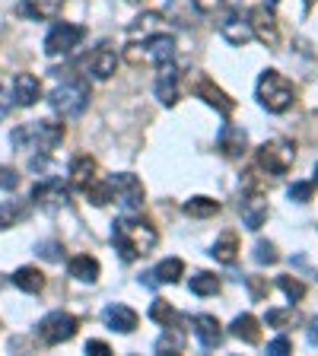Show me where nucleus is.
Segmentation results:
<instances>
[{"label":"nucleus","mask_w":318,"mask_h":356,"mask_svg":"<svg viewBox=\"0 0 318 356\" xmlns=\"http://www.w3.org/2000/svg\"><path fill=\"white\" fill-rule=\"evenodd\" d=\"M267 325H274V327H287L289 321H293V309L289 312H280V309H267Z\"/></svg>","instance_id":"obj_39"},{"label":"nucleus","mask_w":318,"mask_h":356,"mask_svg":"<svg viewBox=\"0 0 318 356\" xmlns=\"http://www.w3.org/2000/svg\"><path fill=\"white\" fill-rule=\"evenodd\" d=\"M210 254H214V261H220V264H236V258H239V238H236V232H223V236L214 242Z\"/></svg>","instance_id":"obj_28"},{"label":"nucleus","mask_w":318,"mask_h":356,"mask_svg":"<svg viewBox=\"0 0 318 356\" xmlns=\"http://www.w3.org/2000/svg\"><path fill=\"white\" fill-rule=\"evenodd\" d=\"M86 197L93 200L96 207H105V204H111V200H115V194H111L109 181H102V185H99V181H93V185L86 188Z\"/></svg>","instance_id":"obj_36"},{"label":"nucleus","mask_w":318,"mask_h":356,"mask_svg":"<svg viewBox=\"0 0 318 356\" xmlns=\"http://www.w3.org/2000/svg\"><path fill=\"white\" fill-rule=\"evenodd\" d=\"M10 108H13V99H10V92L3 86H0V121L10 115Z\"/></svg>","instance_id":"obj_44"},{"label":"nucleus","mask_w":318,"mask_h":356,"mask_svg":"<svg viewBox=\"0 0 318 356\" xmlns=\"http://www.w3.org/2000/svg\"><path fill=\"white\" fill-rule=\"evenodd\" d=\"M191 331H194V337L200 341V347L204 350L220 347V341H223V325L214 318V315H194Z\"/></svg>","instance_id":"obj_17"},{"label":"nucleus","mask_w":318,"mask_h":356,"mask_svg":"<svg viewBox=\"0 0 318 356\" xmlns=\"http://www.w3.org/2000/svg\"><path fill=\"white\" fill-rule=\"evenodd\" d=\"M258 102L264 105L267 111L280 115V111L293 108V102H296V86H293L280 70H264V74L258 76Z\"/></svg>","instance_id":"obj_3"},{"label":"nucleus","mask_w":318,"mask_h":356,"mask_svg":"<svg viewBox=\"0 0 318 356\" xmlns=\"http://www.w3.org/2000/svg\"><path fill=\"white\" fill-rule=\"evenodd\" d=\"M16 185H19V175H16V169H7V165H0V188H7V191H16Z\"/></svg>","instance_id":"obj_41"},{"label":"nucleus","mask_w":318,"mask_h":356,"mask_svg":"<svg viewBox=\"0 0 318 356\" xmlns=\"http://www.w3.org/2000/svg\"><path fill=\"white\" fill-rule=\"evenodd\" d=\"M77 327H80V321H77L70 312H51V315H45L42 325H38V337H42V343H48V347H58V343L74 337Z\"/></svg>","instance_id":"obj_9"},{"label":"nucleus","mask_w":318,"mask_h":356,"mask_svg":"<svg viewBox=\"0 0 318 356\" xmlns=\"http://www.w3.org/2000/svg\"><path fill=\"white\" fill-rule=\"evenodd\" d=\"M255 261H258V264H277L274 242H258V245H255Z\"/></svg>","instance_id":"obj_38"},{"label":"nucleus","mask_w":318,"mask_h":356,"mask_svg":"<svg viewBox=\"0 0 318 356\" xmlns=\"http://www.w3.org/2000/svg\"><path fill=\"white\" fill-rule=\"evenodd\" d=\"M277 286L283 289V296L289 299V302H299V299L305 296V283L303 280H296V277H277Z\"/></svg>","instance_id":"obj_34"},{"label":"nucleus","mask_w":318,"mask_h":356,"mask_svg":"<svg viewBox=\"0 0 318 356\" xmlns=\"http://www.w3.org/2000/svg\"><path fill=\"white\" fill-rule=\"evenodd\" d=\"M194 96L204 99L210 108H216L220 115H226V118H230L232 111H236V99L226 96V92H223V89L216 86L210 76H198V80H194Z\"/></svg>","instance_id":"obj_14"},{"label":"nucleus","mask_w":318,"mask_h":356,"mask_svg":"<svg viewBox=\"0 0 318 356\" xmlns=\"http://www.w3.org/2000/svg\"><path fill=\"white\" fill-rule=\"evenodd\" d=\"M182 210H185L188 216H194V220H207V216H216L220 213V200L214 197H191L182 204Z\"/></svg>","instance_id":"obj_30"},{"label":"nucleus","mask_w":318,"mask_h":356,"mask_svg":"<svg viewBox=\"0 0 318 356\" xmlns=\"http://www.w3.org/2000/svg\"><path fill=\"white\" fill-rule=\"evenodd\" d=\"M248 286H252V296H255V299H261V296L267 293V286L258 280V277H248Z\"/></svg>","instance_id":"obj_45"},{"label":"nucleus","mask_w":318,"mask_h":356,"mask_svg":"<svg viewBox=\"0 0 318 356\" xmlns=\"http://www.w3.org/2000/svg\"><path fill=\"white\" fill-rule=\"evenodd\" d=\"M67 197H70V188H67L61 178H48V181H38V185L32 188V204L42 210L64 207Z\"/></svg>","instance_id":"obj_12"},{"label":"nucleus","mask_w":318,"mask_h":356,"mask_svg":"<svg viewBox=\"0 0 318 356\" xmlns=\"http://www.w3.org/2000/svg\"><path fill=\"white\" fill-rule=\"evenodd\" d=\"M163 19H166L163 13H143V16H137V19L127 26V35L137 42V38H150V35H156V32H166L163 29Z\"/></svg>","instance_id":"obj_27"},{"label":"nucleus","mask_w":318,"mask_h":356,"mask_svg":"<svg viewBox=\"0 0 318 356\" xmlns=\"http://www.w3.org/2000/svg\"><path fill=\"white\" fill-rule=\"evenodd\" d=\"M83 38H86V29H83V26H77V22H54L51 32L45 35V54H48V58L70 54Z\"/></svg>","instance_id":"obj_8"},{"label":"nucleus","mask_w":318,"mask_h":356,"mask_svg":"<svg viewBox=\"0 0 318 356\" xmlns=\"http://www.w3.org/2000/svg\"><path fill=\"white\" fill-rule=\"evenodd\" d=\"M216 29H220V35L230 44H248L255 38L248 19H242V13H239L236 7H226L220 16H216Z\"/></svg>","instance_id":"obj_11"},{"label":"nucleus","mask_w":318,"mask_h":356,"mask_svg":"<svg viewBox=\"0 0 318 356\" xmlns=\"http://www.w3.org/2000/svg\"><path fill=\"white\" fill-rule=\"evenodd\" d=\"M305 3H315V0H305Z\"/></svg>","instance_id":"obj_50"},{"label":"nucleus","mask_w":318,"mask_h":356,"mask_svg":"<svg viewBox=\"0 0 318 356\" xmlns=\"http://www.w3.org/2000/svg\"><path fill=\"white\" fill-rule=\"evenodd\" d=\"M230 334L232 337H239V341L242 343H261V325H258V318H255V315H248V312H245V315H239L236 321H232L230 325Z\"/></svg>","instance_id":"obj_26"},{"label":"nucleus","mask_w":318,"mask_h":356,"mask_svg":"<svg viewBox=\"0 0 318 356\" xmlns=\"http://www.w3.org/2000/svg\"><path fill=\"white\" fill-rule=\"evenodd\" d=\"M264 220H267V200H264V194H245V200H242V222H245V229L258 232L261 226H264Z\"/></svg>","instance_id":"obj_21"},{"label":"nucleus","mask_w":318,"mask_h":356,"mask_svg":"<svg viewBox=\"0 0 318 356\" xmlns=\"http://www.w3.org/2000/svg\"><path fill=\"white\" fill-rule=\"evenodd\" d=\"M182 325H185V318H182V315H178L172 325H166L169 331L156 341V350H159V353H182V350H185V327H182Z\"/></svg>","instance_id":"obj_25"},{"label":"nucleus","mask_w":318,"mask_h":356,"mask_svg":"<svg viewBox=\"0 0 318 356\" xmlns=\"http://www.w3.org/2000/svg\"><path fill=\"white\" fill-rule=\"evenodd\" d=\"M127 3H143V0H127Z\"/></svg>","instance_id":"obj_48"},{"label":"nucleus","mask_w":318,"mask_h":356,"mask_svg":"<svg viewBox=\"0 0 318 356\" xmlns=\"http://www.w3.org/2000/svg\"><path fill=\"white\" fill-rule=\"evenodd\" d=\"M127 64H166V60L175 58V38L166 35V32H156L150 38H141V42H131L125 51Z\"/></svg>","instance_id":"obj_4"},{"label":"nucleus","mask_w":318,"mask_h":356,"mask_svg":"<svg viewBox=\"0 0 318 356\" xmlns=\"http://www.w3.org/2000/svg\"><path fill=\"white\" fill-rule=\"evenodd\" d=\"M309 343L318 347V318H312V325H309Z\"/></svg>","instance_id":"obj_46"},{"label":"nucleus","mask_w":318,"mask_h":356,"mask_svg":"<svg viewBox=\"0 0 318 356\" xmlns=\"http://www.w3.org/2000/svg\"><path fill=\"white\" fill-rule=\"evenodd\" d=\"M248 26H252V35L258 38V42H264L267 48H274L280 44V26H277V16L271 7H252L248 10Z\"/></svg>","instance_id":"obj_10"},{"label":"nucleus","mask_w":318,"mask_h":356,"mask_svg":"<svg viewBox=\"0 0 318 356\" xmlns=\"http://www.w3.org/2000/svg\"><path fill=\"white\" fill-rule=\"evenodd\" d=\"M109 185H111L115 200H118L127 213H141L143 200H147V188H143L141 178L131 175V172H118V175L109 178Z\"/></svg>","instance_id":"obj_7"},{"label":"nucleus","mask_w":318,"mask_h":356,"mask_svg":"<svg viewBox=\"0 0 318 356\" xmlns=\"http://www.w3.org/2000/svg\"><path fill=\"white\" fill-rule=\"evenodd\" d=\"M26 216H29V210H26L22 200H3L0 204V229H10V226L26 220Z\"/></svg>","instance_id":"obj_32"},{"label":"nucleus","mask_w":318,"mask_h":356,"mask_svg":"<svg viewBox=\"0 0 318 356\" xmlns=\"http://www.w3.org/2000/svg\"><path fill=\"white\" fill-rule=\"evenodd\" d=\"M83 67H86L96 80H109V76L115 74V67H118V54L111 51L109 44H102V48H96V51H89L86 58H83Z\"/></svg>","instance_id":"obj_16"},{"label":"nucleus","mask_w":318,"mask_h":356,"mask_svg":"<svg viewBox=\"0 0 318 356\" xmlns=\"http://www.w3.org/2000/svg\"><path fill=\"white\" fill-rule=\"evenodd\" d=\"M13 286L35 296V293H42L45 289V274L38 270V267H19V270L13 274Z\"/></svg>","instance_id":"obj_29"},{"label":"nucleus","mask_w":318,"mask_h":356,"mask_svg":"<svg viewBox=\"0 0 318 356\" xmlns=\"http://www.w3.org/2000/svg\"><path fill=\"white\" fill-rule=\"evenodd\" d=\"M188 289H191L194 296H216L220 293V277L210 274V270H198L191 277V283H188Z\"/></svg>","instance_id":"obj_31"},{"label":"nucleus","mask_w":318,"mask_h":356,"mask_svg":"<svg viewBox=\"0 0 318 356\" xmlns=\"http://www.w3.org/2000/svg\"><path fill=\"white\" fill-rule=\"evenodd\" d=\"M293 163H296V143H293V140L277 137V140L261 143L258 165L267 172V175H287V172L293 169Z\"/></svg>","instance_id":"obj_5"},{"label":"nucleus","mask_w":318,"mask_h":356,"mask_svg":"<svg viewBox=\"0 0 318 356\" xmlns=\"http://www.w3.org/2000/svg\"><path fill=\"white\" fill-rule=\"evenodd\" d=\"M96 159L93 156H77L74 163H70V188H77V191H86L93 181H96Z\"/></svg>","instance_id":"obj_23"},{"label":"nucleus","mask_w":318,"mask_h":356,"mask_svg":"<svg viewBox=\"0 0 318 356\" xmlns=\"http://www.w3.org/2000/svg\"><path fill=\"white\" fill-rule=\"evenodd\" d=\"M216 147H220L223 156L239 159V156H245V149H248V134L236 124H223L220 134H216Z\"/></svg>","instance_id":"obj_15"},{"label":"nucleus","mask_w":318,"mask_h":356,"mask_svg":"<svg viewBox=\"0 0 318 356\" xmlns=\"http://www.w3.org/2000/svg\"><path fill=\"white\" fill-rule=\"evenodd\" d=\"M64 124L58 121H29V124H19L13 131V147L19 149H32V153H42L48 156L61 140H64Z\"/></svg>","instance_id":"obj_2"},{"label":"nucleus","mask_w":318,"mask_h":356,"mask_svg":"<svg viewBox=\"0 0 318 356\" xmlns=\"http://www.w3.org/2000/svg\"><path fill=\"white\" fill-rule=\"evenodd\" d=\"M64 10V0H19L16 13L26 19H58Z\"/></svg>","instance_id":"obj_18"},{"label":"nucleus","mask_w":318,"mask_h":356,"mask_svg":"<svg viewBox=\"0 0 318 356\" xmlns=\"http://www.w3.org/2000/svg\"><path fill=\"white\" fill-rule=\"evenodd\" d=\"M51 108L58 111V115H64V118H77V115H83L89 105V83L86 80H70L64 83V86H58L51 92Z\"/></svg>","instance_id":"obj_6"},{"label":"nucleus","mask_w":318,"mask_h":356,"mask_svg":"<svg viewBox=\"0 0 318 356\" xmlns=\"http://www.w3.org/2000/svg\"><path fill=\"white\" fill-rule=\"evenodd\" d=\"M312 191H315V185H312V181H293L287 194H289V200H296V204H309Z\"/></svg>","instance_id":"obj_37"},{"label":"nucleus","mask_w":318,"mask_h":356,"mask_svg":"<svg viewBox=\"0 0 318 356\" xmlns=\"http://www.w3.org/2000/svg\"><path fill=\"white\" fill-rule=\"evenodd\" d=\"M13 99H16V105H22V108L35 105L38 99H42V83H38V76L16 74L13 76Z\"/></svg>","instance_id":"obj_20"},{"label":"nucleus","mask_w":318,"mask_h":356,"mask_svg":"<svg viewBox=\"0 0 318 356\" xmlns=\"http://www.w3.org/2000/svg\"><path fill=\"white\" fill-rule=\"evenodd\" d=\"M200 13H204V10H200L198 0H169V3H166V13H163V16L188 29V26H194V22L200 19Z\"/></svg>","instance_id":"obj_22"},{"label":"nucleus","mask_w":318,"mask_h":356,"mask_svg":"<svg viewBox=\"0 0 318 356\" xmlns=\"http://www.w3.org/2000/svg\"><path fill=\"white\" fill-rule=\"evenodd\" d=\"M289 350H293V343H289V337H283V334L267 343V353H271V356H287Z\"/></svg>","instance_id":"obj_40"},{"label":"nucleus","mask_w":318,"mask_h":356,"mask_svg":"<svg viewBox=\"0 0 318 356\" xmlns=\"http://www.w3.org/2000/svg\"><path fill=\"white\" fill-rule=\"evenodd\" d=\"M156 99L172 108V105L182 99V74H178V67L172 60L159 64V76H156Z\"/></svg>","instance_id":"obj_13"},{"label":"nucleus","mask_w":318,"mask_h":356,"mask_svg":"<svg viewBox=\"0 0 318 356\" xmlns=\"http://www.w3.org/2000/svg\"><path fill=\"white\" fill-rule=\"evenodd\" d=\"M86 353L89 356H109L111 350H109V343H105V341H89L86 343Z\"/></svg>","instance_id":"obj_43"},{"label":"nucleus","mask_w":318,"mask_h":356,"mask_svg":"<svg viewBox=\"0 0 318 356\" xmlns=\"http://www.w3.org/2000/svg\"><path fill=\"white\" fill-rule=\"evenodd\" d=\"M102 318H105V325H109L111 331H118V334H131L134 327H137V312H134L131 305H125V302L109 305V309L102 312Z\"/></svg>","instance_id":"obj_19"},{"label":"nucleus","mask_w":318,"mask_h":356,"mask_svg":"<svg viewBox=\"0 0 318 356\" xmlns=\"http://www.w3.org/2000/svg\"><path fill=\"white\" fill-rule=\"evenodd\" d=\"M67 270H70V277L80 283H96L99 274H102V267H99V261L93 258V254H77V258H70Z\"/></svg>","instance_id":"obj_24"},{"label":"nucleus","mask_w":318,"mask_h":356,"mask_svg":"<svg viewBox=\"0 0 318 356\" xmlns=\"http://www.w3.org/2000/svg\"><path fill=\"white\" fill-rule=\"evenodd\" d=\"M156 283H178L182 277H185V261L182 258H166L163 264L153 270Z\"/></svg>","instance_id":"obj_33"},{"label":"nucleus","mask_w":318,"mask_h":356,"mask_svg":"<svg viewBox=\"0 0 318 356\" xmlns=\"http://www.w3.org/2000/svg\"><path fill=\"white\" fill-rule=\"evenodd\" d=\"M150 318L153 321H159V325H172V321L178 318V312L172 309L169 302H166V299H153V305H150Z\"/></svg>","instance_id":"obj_35"},{"label":"nucleus","mask_w":318,"mask_h":356,"mask_svg":"<svg viewBox=\"0 0 318 356\" xmlns=\"http://www.w3.org/2000/svg\"><path fill=\"white\" fill-rule=\"evenodd\" d=\"M38 254L48 261H61V245L58 242H42L38 245Z\"/></svg>","instance_id":"obj_42"},{"label":"nucleus","mask_w":318,"mask_h":356,"mask_svg":"<svg viewBox=\"0 0 318 356\" xmlns=\"http://www.w3.org/2000/svg\"><path fill=\"white\" fill-rule=\"evenodd\" d=\"M111 242L118 248L121 261H137L159 245V232H156V226L150 220L121 216V220L111 222Z\"/></svg>","instance_id":"obj_1"},{"label":"nucleus","mask_w":318,"mask_h":356,"mask_svg":"<svg viewBox=\"0 0 318 356\" xmlns=\"http://www.w3.org/2000/svg\"><path fill=\"white\" fill-rule=\"evenodd\" d=\"M274 3H277V0H271V7H274Z\"/></svg>","instance_id":"obj_49"},{"label":"nucleus","mask_w":318,"mask_h":356,"mask_svg":"<svg viewBox=\"0 0 318 356\" xmlns=\"http://www.w3.org/2000/svg\"><path fill=\"white\" fill-rule=\"evenodd\" d=\"M312 185H318V163H315V172H312Z\"/></svg>","instance_id":"obj_47"}]
</instances>
